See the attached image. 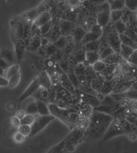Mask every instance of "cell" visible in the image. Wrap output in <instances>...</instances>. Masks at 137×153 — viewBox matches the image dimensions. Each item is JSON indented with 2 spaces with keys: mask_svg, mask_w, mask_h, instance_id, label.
I'll list each match as a JSON object with an SVG mask.
<instances>
[{
  "mask_svg": "<svg viewBox=\"0 0 137 153\" xmlns=\"http://www.w3.org/2000/svg\"><path fill=\"white\" fill-rule=\"evenodd\" d=\"M114 118L109 114L93 110L90 118V125L85 132L84 139L88 141L102 139Z\"/></svg>",
  "mask_w": 137,
  "mask_h": 153,
  "instance_id": "obj_1",
  "label": "cell"
},
{
  "mask_svg": "<svg viewBox=\"0 0 137 153\" xmlns=\"http://www.w3.org/2000/svg\"><path fill=\"white\" fill-rule=\"evenodd\" d=\"M85 132L77 127H74L72 131L67 135L64 139L66 142L65 149L67 152H71L74 150L75 146L85 138Z\"/></svg>",
  "mask_w": 137,
  "mask_h": 153,
  "instance_id": "obj_2",
  "label": "cell"
},
{
  "mask_svg": "<svg viewBox=\"0 0 137 153\" xmlns=\"http://www.w3.org/2000/svg\"><path fill=\"white\" fill-rule=\"evenodd\" d=\"M56 117L53 115H40L35 118L33 123L31 125V132L29 134L30 137H33L38 133L41 131L51 122Z\"/></svg>",
  "mask_w": 137,
  "mask_h": 153,
  "instance_id": "obj_3",
  "label": "cell"
},
{
  "mask_svg": "<svg viewBox=\"0 0 137 153\" xmlns=\"http://www.w3.org/2000/svg\"><path fill=\"white\" fill-rule=\"evenodd\" d=\"M121 134H125L123 126L120 118L115 117L110 124L102 139L103 141H107Z\"/></svg>",
  "mask_w": 137,
  "mask_h": 153,
  "instance_id": "obj_4",
  "label": "cell"
},
{
  "mask_svg": "<svg viewBox=\"0 0 137 153\" xmlns=\"http://www.w3.org/2000/svg\"><path fill=\"white\" fill-rule=\"evenodd\" d=\"M48 107L50 114L55 116L56 118L59 119L68 127L70 126L69 116L72 112L71 109L62 108L57 106L55 104H49Z\"/></svg>",
  "mask_w": 137,
  "mask_h": 153,
  "instance_id": "obj_5",
  "label": "cell"
},
{
  "mask_svg": "<svg viewBox=\"0 0 137 153\" xmlns=\"http://www.w3.org/2000/svg\"><path fill=\"white\" fill-rule=\"evenodd\" d=\"M98 12L96 14V19L97 24L104 28L110 21V10L108 2L104 3L98 7Z\"/></svg>",
  "mask_w": 137,
  "mask_h": 153,
  "instance_id": "obj_6",
  "label": "cell"
},
{
  "mask_svg": "<svg viewBox=\"0 0 137 153\" xmlns=\"http://www.w3.org/2000/svg\"><path fill=\"white\" fill-rule=\"evenodd\" d=\"M57 71L59 74V83L61 84V86L64 87L65 89H66L68 91H69L73 96H75L77 95V90L73 84L71 82V81L68 79L67 74L64 72L61 68H60L58 65L56 67Z\"/></svg>",
  "mask_w": 137,
  "mask_h": 153,
  "instance_id": "obj_7",
  "label": "cell"
},
{
  "mask_svg": "<svg viewBox=\"0 0 137 153\" xmlns=\"http://www.w3.org/2000/svg\"><path fill=\"white\" fill-rule=\"evenodd\" d=\"M77 94H79V97L81 102L90 105L93 108L98 107L101 104L100 100L96 96L87 94V93H85L79 89L77 90Z\"/></svg>",
  "mask_w": 137,
  "mask_h": 153,
  "instance_id": "obj_8",
  "label": "cell"
},
{
  "mask_svg": "<svg viewBox=\"0 0 137 153\" xmlns=\"http://www.w3.org/2000/svg\"><path fill=\"white\" fill-rule=\"evenodd\" d=\"M119 84L117 79L114 77L113 79H111L108 81H105V83L102 85V86L99 92L103 96L109 95L114 92L117 85Z\"/></svg>",
  "mask_w": 137,
  "mask_h": 153,
  "instance_id": "obj_9",
  "label": "cell"
},
{
  "mask_svg": "<svg viewBox=\"0 0 137 153\" xmlns=\"http://www.w3.org/2000/svg\"><path fill=\"white\" fill-rule=\"evenodd\" d=\"M41 88L40 84L39 82L38 77H37L35 79H33V81L30 83L29 87L25 90V91L19 97V101L22 102L26 99L27 98L32 96L33 94L35 93L37 91H38Z\"/></svg>",
  "mask_w": 137,
  "mask_h": 153,
  "instance_id": "obj_10",
  "label": "cell"
},
{
  "mask_svg": "<svg viewBox=\"0 0 137 153\" xmlns=\"http://www.w3.org/2000/svg\"><path fill=\"white\" fill-rule=\"evenodd\" d=\"M59 24L61 35L64 36H67L68 35L72 34L74 29L76 27L74 22L67 21L63 19L60 21Z\"/></svg>",
  "mask_w": 137,
  "mask_h": 153,
  "instance_id": "obj_11",
  "label": "cell"
},
{
  "mask_svg": "<svg viewBox=\"0 0 137 153\" xmlns=\"http://www.w3.org/2000/svg\"><path fill=\"white\" fill-rule=\"evenodd\" d=\"M25 50H26V44L24 40H18L15 42V50L16 61L21 63L24 56Z\"/></svg>",
  "mask_w": 137,
  "mask_h": 153,
  "instance_id": "obj_12",
  "label": "cell"
},
{
  "mask_svg": "<svg viewBox=\"0 0 137 153\" xmlns=\"http://www.w3.org/2000/svg\"><path fill=\"white\" fill-rule=\"evenodd\" d=\"M41 37L38 36H32L29 40L26 46V50L32 53H35L41 47Z\"/></svg>",
  "mask_w": 137,
  "mask_h": 153,
  "instance_id": "obj_13",
  "label": "cell"
},
{
  "mask_svg": "<svg viewBox=\"0 0 137 153\" xmlns=\"http://www.w3.org/2000/svg\"><path fill=\"white\" fill-rule=\"evenodd\" d=\"M37 77L41 88L48 89L53 86L50 76L45 70H41Z\"/></svg>",
  "mask_w": 137,
  "mask_h": 153,
  "instance_id": "obj_14",
  "label": "cell"
},
{
  "mask_svg": "<svg viewBox=\"0 0 137 153\" xmlns=\"http://www.w3.org/2000/svg\"><path fill=\"white\" fill-rule=\"evenodd\" d=\"M86 68L87 66H85L83 63H78L74 68V72L77 76L80 83H87L86 76H85Z\"/></svg>",
  "mask_w": 137,
  "mask_h": 153,
  "instance_id": "obj_15",
  "label": "cell"
},
{
  "mask_svg": "<svg viewBox=\"0 0 137 153\" xmlns=\"http://www.w3.org/2000/svg\"><path fill=\"white\" fill-rule=\"evenodd\" d=\"M62 35L61 30H60L59 24H55L53 25L50 31L44 36V37L47 38L50 43H54Z\"/></svg>",
  "mask_w": 137,
  "mask_h": 153,
  "instance_id": "obj_16",
  "label": "cell"
},
{
  "mask_svg": "<svg viewBox=\"0 0 137 153\" xmlns=\"http://www.w3.org/2000/svg\"><path fill=\"white\" fill-rule=\"evenodd\" d=\"M85 53H86V51H85L83 45H79L76 46L74 52L70 55H71L77 63H83L86 59L85 58Z\"/></svg>",
  "mask_w": 137,
  "mask_h": 153,
  "instance_id": "obj_17",
  "label": "cell"
},
{
  "mask_svg": "<svg viewBox=\"0 0 137 153\" xmlns=\"http://www.w3.org/2000/svg\"><path fill=\"white\" fill-rule=\"evenodd\" d=\"M52 20V16L48 11H43L41 13L33 22V24L37 27H40L43 25Z\"/></svg>",
  "mask_w": 137,
  "mask_h": 153,
  "instance_id": "obj_18",
  "label": "cell"
},
{
  "mask_svg": "<svg viewBox=\"0 0 137 153\" xmlns=\"http://www.w3.org/2000/svg\"><path fill=\"white\" fill-rule=\"evenodd\" d=\"M117 65L118 64L107 65V66L105 68V69L103 71H102L101 73H99V74H101L106 81L113 79L115 77V73Z\"/></svg>",
  "mask_w": 137,
  "mask_h": 153,
  "instance_id": "obj_19",
  "label": "cell"
},
{
  "mask_svg": "<svg viewBox=\"0 0 137 153\" xmlns=\"http://www.w3.org/2000/svg\"><path fill=\"white\" fill-rule=\"evenodd\" d=\"M105 78L102 77V76L98 73V74L95 76V77L93 78L90 82V85L91 87V88L95 91L96 92H99L101 87L102 86V85L105 82Z\"/></svg>",
  "mask_w": 137,
  "mask_h": 153,
  "instance_id": "obj_20",
  "label": "cell"
},
{
  "mask_svg": "<svg viewBox=\"0 0 137 153\" xmlns=\"http://www.w3.org/2000/svg\"><path fill=\"white\" fill-rule=\"evenodd\" d=\"M0 56L10 65L15 64L16 61L15 54L13 50H3L0 52Z\"/></svg>",
  "mask_w": 137,
  "mask_h": 153,
  "instance_id": "obj_21",
  "label": "cell"
},
{
  "mask_svg": "<svg viewBox=\"0 0 137 153\" xmlns=\"http://www.w3.org/2000/svg\"><path fill=\"white\" fill-rule=\"evenodd\" d=\"M93 111V107L90 105L83 102H81L79 105V114L80 116L90 118Z\"/></svg>",
  "mask_w": 137,
  "mask_h": 153,
  "instance_id": "obj_22",
  "label": "cell"
},
{
  "mask_svg": "<svg viewBox=\"0 0 137 153\" xmlns=\"http://www.w3.org/2000/svg\"><path fill=\"white\" fill-rule=\"evenodd\" d=\"M87 31H85L83 28L81 26H76L74 29L72 35L74 38V40L76 46H77L80 44V42L83 38L84 36L86 33Z\"/></svg>",
  "mask_w": 137,
  "mask_h": 153,
  "instance_id": "obj_23",
  "label": "cell"
},
{
  "mask_svg": "<svg viewBox=\"0 0 137 153\" xmlns=\"http://www.w3.org/2000/svg\"><path fill=\"white\" fill-rule=\"evenodd\" d=\"M54 86L56 88L57 95L65 98L66 99H67L68 101L73 100L74 96L72 95L71 93L69 91H68L64 87H63L59 82L58 84L55 85Z\"/></svg>",
  "mask_w": 137,
  "mask_h": 153,
  "instance_id": "obj_24",
  "label": "cell"
},
{
  "mask_svg": "<svg viewBox=\"0 0 137 153\" xmlns=\"http://www.w3.org/2000/svg\"><path fill=\"white\" fill-rule=\"evenodd\" d=\"M122 58L119 53H114L102 59L106 65H117L122 61Z\"/></svg>",
  "mask_w": 137,
  "mask_h": 153,
  "instance_id": "obj_25",
  "label": "cell"
},
{
  "mask_svg": "<svg viewBox=\"0 0 137 153\" xmlns=\"http://www.w3.org/2000/svg\"><path fill=\"white\" fill-rule=\"evenodd\" d=\"M99 52L96 51H87L85 53V58L90 65H93L99 59Z\"/></svg>",
  "mask_w": 137,
  "mask_h": 153,
  "instance_id": "obj_26",
  "label": "cell"
},
{
  "mask_svg": "<svg viewBox=\"0 0 137 153\" xmlns=\"http://www.w3.org/2000/svg\"><path fill=\"white\" fill-rule=\"evenodd\" d=\"M100 37L101 36L96 34V33H93L92 32H90V31L87 32L86 33H85V35L84 36L83 38L82 39V41L80 42L79 45H85V44L89 43V42L99 39Z\"/></svg>",
  "mask_w": 137,
  "mask_h": 153,
  "instance_id": "obj_27",
  "label": "cell"
},
{
  "mask_svg": "<svg viewBox=\"0 0 137 153\" xmlns=\"http://www.w3.org/2000/svg\"><path fill=\"white\" fill-rule=\"evenodd\" d=\"M134 50L135 49H133L132 47L122 44L121 47V52H120V55L122 56V59L127 61L128 59L129 58V57L134 52Z\"/></svg>",
  "mask_w": 137,
  "mask_h": 153,
  "instance_id": "obj_28",
  "label": "cell"
},
{
  "mask_svg": "<svg viewBox=\"0 0 137 153\" xmlns=\"http://www.w3.org/2000/svg\"><path fill=\"white\" fill-rule=\"evenodd\" d=\"M71 102L72 101H68L65 98L57 95L54 104H55L57 106H58L60 108L71 109V106L72 105Z\"/></svg>",
  "mask_w": 137,
  "mask_h": 153,
  "instance_id": "obj_29",
  "label": "cell"
},
{
  "mask_svg": "<svg viewBox=\"0 0 137 153\" xmlns=\"http://www.w3.org/2000/svg\"><path fill=\"white\" fill-rule=\"evenodd\" d=\"M90 118L79 116L77 122L75 127L80 130L86 131L90 125Z\"/></svg>",
  "mask_w": 137,
  "mask_h": 153,
  "instance_id": "obj_30",
  "label": "cell"
},
{
  "mask_svg": "<svg viewBox=\"0 0 137 153\" xmlns=\"http://www.w3.org/2000/svg\"><path fill=\"white\" fill-rule=\"evenodd\" d=\"M120 39L122 42V44H124L126 45L130 46L132 47L133 49L136 50L137 49V42L133 40L131 38H130L125 33H121V34H119Z\"/></svg>",
  "mask_w": 137,
  "mask_h": 153,
  "instance_id": "obj_31",
  "label": "cell"
},
{
  "mask_svg": "<svg viewBox=\"0 0 137 153\" xmlns=\"http://www.w3.org/2000/svg\"><path fill=\"white\" fill-rule=\"evenodd\" d=\"M38 105V114L40 115H50V111L49 110L48 105L45 102L42 100H36Z\"/></svg>",
  "mask_w": 137,
  "mask_h": 153,
  "instance_id": "obj_32",
  "label": "cell"
},
{
  "mask_svg": "<svg viewBox=\"0 0 137 153\" xmlns=\"http://www.w3.org/2000/svg\"><path fill=\"white\" fill-rule=\"evenodd\" d=\"M110 11L123 10L125 8V0H112L108 1Z\"/></svg>",
  "mask_w": 137,
  "mask_h": 153,
  "instance_id": "obj_33",
  "label": "cell"
},
{
  "mask_svg": "<svg viewBox=\"0 0 137 153\" xmlns=\"http://www.w3.org/2000/svg\"><path fill=\"white\" fill-rule=\"evenodd\" d=\"M83 47L86 52H87V51H96V52H99V50H100L99 40L98 39V40H96L93 42H89V43L83 45Z\"/></svg>",
  "mask_w": 137,
  "mask_h": 153,
  "instance_id": "obj_34",
  "label": "cell"
},
{
  "mask_svg": "<svg viewBox=\"0 0 137 153\" xmlns=\"http://www.w3.org/2000/svg\"><path fill=\"white\" fill-rule=\"evenodd\" d=\"M25 112L27 114L31 115H36L38 114V105L37 101H33L29 103L25 109Z\"/></svg>",
  "mask_w": 137,
  "mask_h": 153,
  "instance_id": "obj_35",
  "label": "cell"
},
{
  "mask_svg": "<svg viewBox=\"0 0 137 153\" xmlns=\"http://www.w3.org/2000/svg\"><path fill=\"white\" fill-rule=\"evenodd\" d=\"M66 74H67L68 79H69V80L71 81V82L73 84V86H74V88L77 90L79 89L80 82H79V80L77 78V75L74 73V70L70 69Z\"/></svg>",
  "mask_w": 137,
  "mask_h": 153,
  "instance_id": "obj_36",
  "label": "cell"
},
{
  "mask_svg": "<svg viewBox=\"0 0 137 153\" xmlns=\"http://www.w3.org/2000/svg\"><path fill=\"white\" fill-rule=\"evenodd\" d=\"M21 78V74L19 71V73L13 76L12 77H11L9 79H8L9 82H8L7 87L10 88V89H13L15 88L19 84Z\"/></svg>",
  "mask_w": 137,
  "mask_h": 153,
  "instance_id": "obj_37",
  "label": "cell"
},
{
  "mask_svg": "<svg viewBox=\"0 0 137 153\" xmlns=\"http://www.w3.org/2000/svg\"><path fill=\"white\" fill-rule=\"evenodd\" d=\"M20 71V66L18 64H13L10 66L6 70V78L9 79L13 76Z\"/></svg>",
  "mask_w": 137,
  "mask_h": 153,
  "instance_id": "obj_38",
  "label": "cell"
},
{
  "mask_svg": "<svg viewBox=\"0 0 137 153\" xmlns=\"http://www.w3.org/2000/svg\"><path fill=\"white\" fill-rule=\"evenodd\" d=\"M79 90L87 93V94H91L94 96H97L98 92H96L95 91H94L91 87L90 86V85L87 84V83H80L79 84Z\"/></svg>",
  "mask_w": 137,
  "mask_h": 153,
  "instance_id": "obj_39",
  "label": "cell"
},
{
  "mask_svg": "<svg viewBox=\"0 0 137 153\" xmlns=\"http://www.w3.org/2000/svg\"><path fill=\"white\" fill-rule=\"evenodd\" d=\"M53 25V20H51L50 21L48 22L47 23L45 24L44 25H43L42 26L39 27L40 36L44 37L45 36H46L47 33L50 31L51 28H52Z\"/></svg>",
  "mask_w": 137,
  "mask_h": 153,
  "instance_id": "obj_40",
  "label": "cell"
},
{
  "mask_svg": "<svg viewBox=\"0 0 137 153\" xmlns=\"http://www.w3.org/2000/svg\"><path fill=\"white\" fill-rule=\"evenodd\" d=\"M114 29L119 34H121V33H124L126 30L127 25L122 19H121L114 22Z\"/></svg>",
  "mask_w": 137,
  "mask_h": 153,
  "instance_id": "obj_41",
  "label": "cell"
},
{
  "mask_svg": "<svg viewBox=\"0 0 137 153\" xmlns=\"http://www.w3.org/2000/svg\"><path fill=\"white\" fill-rule=\"evenodd\" d=\"M53 44L57 48H58L59 50H63L67 45V42L66 41V37L64 36H61Z\"/></svg>",
  "mask_w": 137,
  "mask_h": 153,
  "instance_id": "obj_42",
  "label": "cell"
},
{
  "mask_svg": "<svg viewBox=\"0 0 137 153\" xmlns=\"http://www.w3.org/2000/svg\"><path fill=\"white\" fill-rule=\"evenodd\" d=\"M124 14V10L110 11V21L114 23L122 19Z\"/></svg>",
  "mask_w": 137,
  "mask_h": 153,
  "instance_id": "obj_43",
  "label": "cell"
},
{
  "mask_svg": "<svg viewBox=\"0 0 137 153\" xmlns=\"http://www.w3.org/2000/svg\"><path fill=\"white\" fill-rule=\"evenodd\" d=\"M123 97H127L132 100H137V89L130 88L125 92L121 93Z\"/></svg>",
  "mask_w": 137,
  "mask_h": 153,
  "instance_id": "obj_44",
  "label": "cell"
},
{
  "mask_svg": "<svg viewBox=\"0 0 137 153\" xmlns=\"http://www.w3.org/2000/svg\"><path fill=\"white\" fill-rule=\"evenodd\" d=\"M48 104L55 103V99L57 96V92L56 88L54 86L48 89Z\"/></svg>",
  "mask_w": 137,
  "mask_h": 153,
  "instance_id": "obj_45",
  "label": "cell"
},
{
  "mask_svg": "<svg viewBox=\"0 0 137 153\" xmlns=\"http://www.w3.org/2000/svg\"><path fill=\"white\" fill-rule=\"evenodd\" d=\"M92 66L94 70H95L96 73H99L105 69V68L107 66V65L102 60L99 59L98 61L95 62Z\"/></svg>",
  "mask_w": 137,
  "mask_h": 153,
  "instance_id": "obj_46",
  "label": "cell"
},
{
  "mask_svg": "<svg viewBox=\"0 0 137 153\" xmlns=\"http://www.w3.org/2000/svg\"><path fill=\"white\" fill-rule=\"evenodd\" d=\"M18 131L24 135L25 137H28L31 132V125L21 124L18 127Z\"/></svg>",
  "mask_w": 137,
  "mask_h": 153,
  "instance_id": "obj_47",
  "label": "cell"
},
{
  "mask_svg": "<svg viewBox=\"0 0 137 153\" xmlns=\"http://www.w3.org/2000/svg\"><path fill=\"white\" fill-rule=\"evenodd\" d=\"M125 7L131 11L135 12L137 10V0H125Z\"/></svg>",
  "mask_w": 137,
  "mask_h": 153,
  "instance_id": "obj_48",
  "label": "cell"
},
{
  "mask_svg": "<svg viewBox=\"0 0 137 153\" xmlns=\"http://www.w3.org/2000/svg\"><path fill=\"white\" fill-rule=\"evenodd\" d=\"M34 120H35V117L33 116V115L26 114V115L21 119V124L32 125Z\"/></svg>",
  "mask_w": 137,
  "mask_h": 153,
  "instance_id": "obj_49",
  "label": "cell"
},
{
  "mask_svg": "<svg viewBox=\"0 0 137 153\" xmlns=\"http://www.w3.org/2000/svg\"><path fill=\"white\" fill-rule=\"evenodd\" d=\"M66 147V142L65 140H63L61 143H59L57 145L54 146L53 148H51L48 152H63Z\"/></svg>",
  "mask_w": 137,
  "mask_h": 153,
  "instance_id": "obj_50",
  "label": "cell"
},
{
  "mask_svg": "<svg viewBox=\"0 0 137 153\" xmlns=\"http://www.w3.org/2000/svg\"><path fill=\"white\" fill-rule=\"evenodd\" d=\"M25 136L23 135L22 133L17 131L13 134V140L16 144H21L25 140Z\"/></svg>",
  "mask_w": 137,
  "mask_h": 153,
  "instance_id": "obj_51",
  "label": "cell"
},
{
  "mask_svg": "<svg viewBox=\"0 0 137 153\" xmlns=\"http://www.w3.org/2000/svg\"><path fill=\"white\" fill-rule=\"evenodd\" d=\"M59 49L57 48L53 43H49L46 47V58L50 57L55 53Z\"/></svg>",
  "mask_w": 137,
  "mask_h": 153,
  "instance_id": "obj_52",
  "label": "cell"
},
{
  "mask_svg": "<svg viewBox=\"0 0 137 153\" xmlns=\"http://www.w3.org/2000/svg\"><path fill=\"white\" fill-rule=\"evenodd\" d=\"M115 53L114 51L112 48H110V47H108L106 48H105L103 50L101 51V52L99 53L100 56H99V59L101 60H102V59L108 56L109 55H111Z\"/></svg>",
  "mask_w": 137,
  "mask_h": 153,
  "instance_id": "obj_53",
  "label": "cell"
},
{
  "mask_svg": "<svg viewBox=\"0 0 137 153\" xmlns=\"http://www.w3.org/2000/svg\"><path fill=\"white\" fill-rule=\"evenodd\" d=\"M63 19L74 22V19L77 20V15L71 12H66L63 15Z\"/></svg>",
  "mask_w": 137,
  "mask_h": 153,
  "instance_id": "obj_54",
  "label": "cell"
},
{
  "mask_svg": "<svg viewBox=\"0 0 137 153\" xmlns=\"http://www.w3.org/2000/svg\"><path fill=\"white\" fill-rule=\"evenodd\" d=\"M127 62L128 63L137 66V49L134 50L133 53L131 55L129 58L128 59Z\"/></svg>",
  "mask_w": 137,
  "mask_h": 153,
  "instance_id": "obj_55",
  "label": "cell"
},
{
  "mask_svg": "<svg viewBox=\"0 0 137 153\" xmlns=\"http://www.w3.org/2000/svg\"><path fill=\"white\" fill-rule=\"evenodd\" d=\"M66 3L67 5L72 8L78 7L81 4L80 0H66Z\"/></svg>",
  "mask_w": 137,
  "mask_h": 153,
  "instance_id": "obj_56",
  "label": "cell"
},
{
  "mask_svg": "<svg viewBox=\"0 0 137 153\" xmlns=\"http://www.w3.org/2000/svg\"><path fill=\"white\" fill-rule=\"evenodd\" d=\"M10 123L13 127H18L21 125V120L15 115L13 116L11 118Z\"/></svg>",
  "mask_w": 137,
  "mask_h": 153,
  "instance_id": "obj_57",
  "label": "cell"
},
{
  "mask_svg": "<svg viewBox=\"0 0 137 153\" xmlns=\"http://www.w3.org/2000/svg\"><path fill=\"white\" fill-rule=\"evenodd\" d=\"M10 65L9 63L6 62L3 58L0 56V67H1L3 70L6 71L8 69V68L10 67Z\"/></svg>",
  "mask_w": 137,
  "mask_h": 153,
  "instance_id": "obj_58",
  "label": "cell"
},
{
  "mask_svg": "<svg viewBox=\"0 0 137 153\" xmlns=\"http://www.w3.org/2000/svg\"><path fill=\"white\" fill-rule=\"evenodd\" d=\"M8 79L4 77V76H0V87H6L8 86Z\"/></svg>",
  "mask_w": 137,
  "mask_h": 153,
  "instance_id": "obj_59",
  "label": "cell"
},
{
  "mask_svg": "<svg viewBox=\"0 0 137 153\" xmlns=\"http://www.w3.org/2000/svg\"><path fill=\"white\" fill-rule=\"evenodd\" d=\"M25 115H26V113H25L24 110H18V111L15 114V116L18 118H19L20 120L21 119H22Z\"/></svg>",
  "mask_w": 137,
  "mask_h": 153,
  "instance_id": "obj_60",
  "label": "cell"
},
{
  "mask_svg": "<svg viewBox=\"0 0 137 153\" xmlns=\"http://www.w3.org/2000/svg\"><path fill=\"white\" fill-rule=\"evenodd\" d=\"M4 70H3L1 67H0V76H4Z\"/></svg>",
  "mask_w": 137,
  "mask_h": 153,
  "instance_id": "obj_61",
  "label": "cell"
},
{
  "mask_svg": "<svg viewBox=\"0 0 137 153\" xmlns=\"http://www.w3.org/2000/svg\"><path fill=\"white\" fill-rule=\"evenodd\" d=\"M135 14H136V16H137V10H136V11H135Z\"/></svg>",
  "mask_w": 137,
  "mask_h": 153,
  "instance_id": "obj_62",
  "label": "cell"
}]
</instances>
